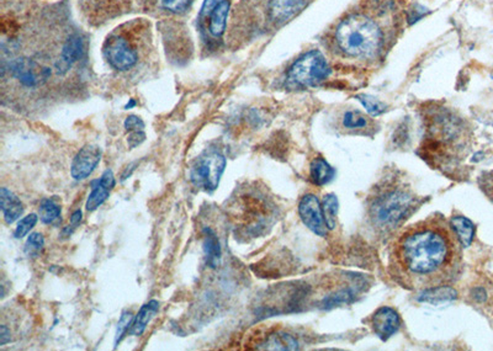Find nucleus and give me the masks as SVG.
<instances>
[{
	"label": "nucleus",
	"mask_w": 493,
	"mask_h": 351,
	"mask_svg": "<svg viewBox=\"0 0 493 351\" xmlns=\"http://www.w3.org/2000/svg\"><path fill=\"white\" fill-rule=\"evenodd\" d=\"M400 29L397 0H365L338 20L329 34V49L343 61L372 64L384 58Z\"/></svg>",
	"instance_id": "obj_2"
},
{
	"label": "nucleus",
	"mask_w": 493,
	"mask_h": 351,
	"mask_svg": "<svg viewBox=\"0 0 493 351\" xmlns=\"http://www.w3.org/2000/svg\"><path fill=\"white\" fill-rule=\"evenodd\" d=\"M0 206L6 224L14 223L24 213L23 202L9 189L1 188L0 190Z\"/></svg>",
	"instance_id": "obj_15"
},
{
	"label": "nucleus",
	"mask_w": 493,
	"mask_h": 351,
	"mask_svg": "<svg viewBox=\"0 0 493 351\" xmlns=\"http://www.w3.org/2000/svg\"><path fill=\"white\" fill-rule=\"evenodd\" d=\"M10 71L12 75L27 88H35L43 84L51 75L49 68L43 67L37 62L27 58H19L12 62Z\"/></svg>",
	"instance_id": "obj_9"
},
{
	"label": "nucleus",
	"mask_w": 493,
	"mask_h": 351,
	"mask_svg": "<svg viewBox=\"0 0 493 351\" xmlns=\"http://www.w3.org/2000/svg\"><path fill=\"white\" fill-rule=\"evenodd\" d=\"M259 350H298V340L290 334L273 333L268 335V338L256 346Z\"/></svg>",
	"instance_id": "obj_17"
},
{
	"label": "nucleus",
	"mask_w": 493,
	"mask_h": 351,
	"mask_svg": "<svg viewBox=\"0 0 493 351\" xmlns=\"http://www.w3.org/2000/svg\"><path fill=\"white\" fill-rule=\"evenodd\" d=\"M146 141V134L143 131H134L128 136V145L131 149H134L136 147L142 145Z\"/></svg>",
	"instance_id": "obj_34"
},
{
	"label": "nucleus",
	"mask_w": 493,
	"mask_h": 351,
	"mask_svg": "<svg viewBox=\"0 0 493 351\" xmlns=\"http://www.w3.org/2000/svg\"><path fill=\"white\" fill-rule=\"evenodd\" d=\"M222 1H224V0H205L204 4H202V8H201L200 18L207 19V20H208L213 10H215Z\"/></svg>",
	"instance_id": "obj_33"
},
{
	"label": "nucleus",
	"mask_w": 493,
	"mask_h": 351,
	"mask_svg": "<svg viewBox=\"0 0 493 351\" xmlns=\"http://www.w3.org/2000/svg\"><path fill=\"white\" fill-rule=\"evenodd\" d=\"M123 126L126 128V131L134 132V131H143L145 128V122L142 121L139 116H128V119L123 122Z\"/></svg>",
	"instance_id": "obj_31"
},
{
	"label": "nucleus",
	"mask_w": 493,
	"mask_h": 351,
	"mask_svg": "<svg viewBox=\"0 0 493 351\" xmlns=\"http://www.w3.org/2000/svg\"><path fill=\"white\" fill-rule=\"evenodd\" d=\"M134 105H136V103H134V100H131V101L126 105V109H130V108H132Z\"/></svg>",
	"instance_id": "obj_37"
},
{
	"label": "nucleus",
	"mask_w": 493,
	"mask_h": 351,
	"mask_svg": "<svg viewBox=\"0 0 493 351\" xmlns=\"http://www.w3.org/2000/svg\"><path fill=\"white\" fill-rule=\"evenodd\" d=\"M480 185L483 189V191L490 196V199L493 200V171L482 176Z\"/></svg>",
	"instance_id": "obj_35"
},
{
	"label": "nucleus",
	"mask_w": 493,
	"mask_h": 351,
	"mask_svg": "<svg viewBox=\"0 0 493 351\" xmlns=\"http://www.w3.org/2000/svg\"><path fill=\"white\" fill-rule=\"evenodd\" d=\"M323 215L326 218V222L329 230H333L335 227V219L338 213V200L335 195L328 194L323 197Z\"/></svg>",
	"instance_id": "obj_24"
},
{
	"label": "nucleus",
	"mask_w": 493,
	"mask_h": 351,
	"mask_svg": "<svg viewBox=\"0 0 493 351\" xmlns=\"http://www.w3.org/2000/svg\"><path fill=\"white\" fill-rule=\"evenodd\" d=\"M343 126L348 128V130H352V131H357V130H364V128L369 126V120L366 116L363 115L359 111H348L343 116Z\"/></svg>",
	"instance_id": "obj_25"
},
{
	"label": "nucleus",
	"mask_w": 493,
	"mask_h": 351,
	"mask_svg": "<svg viewBox=\"0 0 493 351\" xmlns=\"http://www.w3.org/2000/svg\"><path fill=\"white\" fill-rule=\"evenodd\" d=\"M455 297H457V292L450 289L449 286H439V287H433L429 290L422 291L420 301L431 303L445 302L449 300H454Z\"/></svg>",
	"instance_id": "obj_22"
},
{
	"label": "nucleus",
	"mask_w": 493,
	"mask_h": 351,
	"mask_svg": "<svg viewBox=\"0 0 493 351\" xmlns=\"http://www.w3.org/2000/svg\"><path fill=\"white\" fill-rule=\"evenodd\" d=\"M226 158L217 152L208 153L199 158L190 173L191 182L197 186L213 193L219 188L221 176L226 169Z\"/></svg>",
	"instance_id": "obj_6"
},
{
	"label": "nucleus",
	"mask_w": 493,
	"mask_h": 351,
	"mask_svg": "<svg viewBox=\"0 0 493 351\" xmlns=\"http://www.w3.org/2000/svg\"><path fill=\"white\" fill-rule=\"evenodd\" d=\"M84 46L83 40L80 35H72L68 37L67 41L62 49L61 56L58 62H56V72L57 74H66L71 69L74 63L80 61V57L83 56Z\"/></svg>",
	"instance_id": "obj_12"
},
{
	"label": "nucleus",
	"mask_w": 493,
	"mask_h": 351,
	"mask_svg": "<svg viewBox=\"0 0 493 351\" xmlns=\"http://www.w3.org/2000/svg\"><path fill=\"white\" fill-rule=\"evenodd\" d=\"M38 216L43 223H53L61 216V207L55 201L43 200L38 208Z\"/></svg>",
	"instance_id": "obj_23"
},
{
	"label": "nucleus",
	"mask_w": 493,
	"mask_h": 351,
	"mask_svg": "<svg viewBox=\"0 0 493 351\" xmlns=\"http://www.w3.org/2000/svg\"><path fill=\"white\" fill-rule=\"evenodd\" d=\"M37 219H38V217H37V215H35V213H31L29 216L23 218V219L19 222L15 230H14V237H15L16 239H21V238L27 236V234L30 233V230L36 226Z\"/></svg>",
	"instance_id": "obj_28"
},
{
	"label": "nucleus",
	"mask_w": 493,
	"mask_h": 351,
	"mask_svg": "<svg viewBox=\"0 0 493 351\" xmlns=\"http://www.w3.org/2000/svg\"><path fill=\"white\" fill-rule=\"evenodd\" d=\"M450 226L461 243V245L465 248L469 247L475 234V227L472 222L463 216H454L450 219Z\"/></svg>",
	"instance_id": "obj_20"
},
{
	"label": "nucleus",
	"mask_w": 493,
	"mask_h": 351,
	"mask_svg": "<svg viewBox=\"0 0 493 351\" xmlns=\"http://www.w3.org/2000/svg\"><path fill=\"white\" fill-rule=\"evenodd\" d=\"M417 200L418 197L402 182H385L369 199L368 213L374 227L383 232H390L418 208Z\"/></svg>",
	"instance_id": "obj_3"
},
{
	"label": "nucleus",
	"mask_w": 493,
	"mask_h": 351,
	"mask_svg": "<svg viewBox=\"0 0 493 351\" xmlns=\"http://www.w3.org/2000/svg\"><path fill=\"white\" fill-rule=\"evenodd\" d=\"M82 216H83V215H82L80 210H77V211L74 212L73 215H72V217H71V224H68L67 227L63 230L62 236H72V233H73L75 228H77V227L80 226V222H82Z\"/></svg>",
	"instance_id": "obj_32"
},
{
	"label": "nucleus",
	"mask_w": 493,
	"mask_h": 351,
	"mask_svg": "<svg viewBox=\"0 0 493 351\" xmlns=\"http://www.w3.org/2000/svg\"><path fill=\"white\" fill-rule=\"evenodd\" d=\"M230 12V1L224 0L219 4L213 14L208 18V30L210 34L215 37H219L224 35L226 30V23H227V16Z\"/></svg>",
	"instance_id": "obj_19"
},
{
	"label": "nucleus",
	"mask_w": 493,
	"mask_h": 351,
	"mask_svg": "<svg viewBox=\"0 0 493 351\" xmlns=\"http://www.w3.org/2000/svg\"><path fill=\"white\" fill-rule=\"evenodd\" d=\"M330 68L321 51L312 49L295 61L287 72V84L295 89L313 88L328 78Z\"/></svg>",
	"instance_id": "obj_4"
},
{
	"label": "nucleus",
	"mask_w": 493,
	"mask_h": 351,
	"mask_svg": "<svg viewBox=\"0 0 493 351\" xmlns=\"http://www.w3.org/2000/svg\"><path fill=\"white\" fill-rule=\"evenodd\" d=\"M105 56L117 71H128L137 63L136 51L123 37H110L105 43Z\"/></svg>",
	"instance_id": "obj_8"
},
{
	"label": "nucleus",
	"mask_w": 493,
	"mask_h": 351,
	"mask_svg": "<svg viewBox=\"0 0 493 351\" xmlns=\"http://www.w3.org/2000/svg\"><path fill=\"white\" fill-rule=\"evenodd\" d=\"M103 152L95 145H86L74 157L71 165V174L74 180H84L92 176L93 171L101 160Z\"/></svg>",
	"instance_id": "obj_10"
},
{
	"label": "nucleus",
	"mask_w": 493,
	"mask_h": 351,
	"mask_svg": "<svg viewBox=\"0 0 493 351\" xmlns=\"http://www.w3.org/2000/svg\"><path fill=\"white\" fill-rule=\"evenodd\" d=\"M134 315L130 311H125L122 313L120 321L117 323V329H116L115 335V348L119 346V343L121 341L122 338L128 333V329L131 328V324L134 322Z\"/></svg>",
	"instance_id": "obj_29"
},
{
	"label": "nucleus",
	"mask_w": 493,
	"mask_h": 351,
	"mask_svg": "<svg viewBox=\"0 0 493 351\" xmlns=\"http://www.w3.org/2000/svg\"><path fill=\"white\" fill-rule=\"evenodd\" d=\"M358 100L360 103L364 105L366 111L372 116H378L381 114H384L386 111V106L384 104L381 103L380 100H378L376 97H372V95H366V94H360L358 95Z\"/></svg>",
	"instance_id": "obj_27"
},
{
	"label": "nucleus",
	"mask_w": 493,
	"mask_h": 351,
	"mask_svg": "<svg viewBox=\"0 0 493 351\" xmlns=\"http://www.w3.org/2000/svg\"><path fill=\"white\" fill-rule=\"evenodd\" d=\"M115 176L112 170H105L100 180L93 184V190L88 200H86V211H95L97 208L101 206L105 201L109 197L110 191L115 188Z\"/></svg>",
	"instance_id": "obj_13"
},
{
	"label": "nucleus",
	"mask_w": 493,
	"mask_h": 351,
	"mask_svg": "<svg viewBox=\"0 0 493 351\" xmlns=\"http://www.w3.org/2000/svg\"><path fill=\"white\" fill-rule=\"evenodd\" d=\"M438 117L433 120L426 131V149L429 153L438 149L439 154L446 153L449 156L451 145L457 142L461 131L460 121L448 112L439 114Z\"/></svg>",
	"instance_id": "obj_5"
},
{
	"label": "nucleus",
	"mask_w": 493,
	"mask_h": 351,
	"mask_svg": "<svg viewBox=\"0 0 493 351\" xmlns=\"http://www.w3.org/2000/svg\"><path fill=\"white\" fill-rule=\"evenodd\" d=\"M372 329L381 340L390 339L394 334L397 333L401 321L400 315L395 309L391 307L378 308L372 317Z\"/></svg>",
	"instance_id": "obj_11"
},
{
	"label": "nucleus",
	"mask_w": 493,
	"mask_h": 351,
	"mask_svg": "<svg viewBox=\"0 0 493 351\" xmlns=\"http://www.w3.org/2000/svg\"><path fill=\"white\" fill-rule=\"evenodd\" d=\"M298 213L306 227H309L315 234L327 237L328 226L323 215L322 206L316 195H304L298 204Z\"/></svg>",
	"instance_id": "obj_7"
},
{
	"label": "nucleus",
	"mask_w": 493,
	"mask_h": 351,
	"mask_svg": "<svg viewBox=\"0 0 493 351\" xmlns=\"http://www.w3.org/2000/svg\"><path fill=\"white\" fill-rule=\"evenodd\" d=\"M460 244L455 232L440 216L412 224L391 245V278L412 291L446 286L460 270Z\"/></svg>",
	"instance_id": "obj_1"
},
{
	"label": "nucleus",
	"mask_w": 493,
	"mask_h": 351,
	"mask_svg": "<svg viewBox=\"0 0 493 351\" xmlns=\"http://www.w3.org/2000/svg\"><path fill=\"white\" fill-rule=\"evenodd\" d=\"M310 176L315 185L323 186L335 178V169L323 158H316L311 162Z\"/></svg>",
	"instance_id": "obj_18"
},
{
	"label": "nucleus",
	"mask_w": 493,
	"mask_h": 351,
	"mask_svg": "<svg viewBox=\"0 0 493 351\" xmlns=\"http://www.w3.org/2000/svg\"><path fill=\"white\" fill-rule=\"evenodd\" d=\"M307 0H270L269 14L270 18L278 23H284L304 9Z\"/></svg>",
	"instance_id": "obj_14"
},
{
	"label": "nucleus",
	"mask_w": 493,
	"mask_h": 351,
	"mask_svg": "<svg viewBox=\"0 0 493 351\" xmlns=\"http://www.w3.org/2000/svg\"><path fill=\"white\" fill-rule=\"evenodd\" d=\"M204 252L206 255V263L208 267H217L221 261V245H219V238L213 233L210 228L205 230L204 236Z\"/></svg>",
	"instance_id": "obj_21"
},
{
	"label": "nucleus",
	"mask_w": 493,
	"mask_h": 351,
	"mask_svg": "<svg viewBox=\"0 0 493 351\" xmlns=\"http://www.w3.org/2000/svg\"><path fill=\"white\" fill-rule=\"evenodd\" d=\"M10 330L6 328V326L0 327V346H5L6 343L10 341Z\"/></svg>",
	"instance_id": "obj_36"
},
{
	"label": "nucleus",
	"mask_w": 493,
	"mask_h": 351,
	"mask_svg": "<svg viewBox=\"0 0 493 351\" xmlns=\"http://www.w3.org/2000/svg\"><path fill=\"white\" fill-rule=\"evenodd\" d=\"M159 303L156 300H152L149 302L145 304L137 315L134 317V322L131 324V328L128 329V335H134V337H140L146 330L148 323L152 321L154 315L158 312Z\"/></svg>",
	"instance_id": "obj_16"
},
{
	"label": "nucleus",
	"mask_w": 493,
	"mask_h": 351,
	"mask_svg": "<svg viewBox=\"0 0 493 351\" xmlns=\"http://www.w3.org/2000/svg\"><path fill=\"white\" fill-rule=\"evenodd\" d=\"M43 247H45V239L41 233L35 232V233H31L26 244H25V253L29 256V258H36L38 254L41 253Z\"/></svg>",
	"instance_id": "obj_26"
},
{
	"label": "nucleus",
	"mask_w": 493,
	"mask_h": 351,
	"mask_svg": "<svg viewBox=\"0 0 493 351\" xmlns=\"http://www.w3.org/2000/svg\"><path fill=\"white\" fill-rule=\"evenodd\" d=\"M158 1L162 8L171 12H183L189 4V0H158Z\"/></svg>",
	"instance_id": "obj_30"
}]
</instances>
